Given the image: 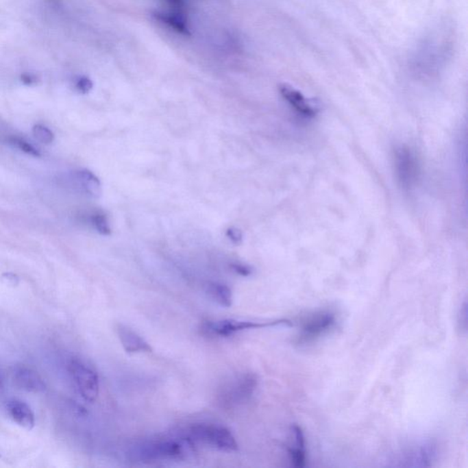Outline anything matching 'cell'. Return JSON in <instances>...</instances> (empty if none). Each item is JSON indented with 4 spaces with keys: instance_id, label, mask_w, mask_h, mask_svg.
Listing matches in <instances>:
<instances>
[{
    "instance_id": "cell-26",
    "label": "cell",
    "mask_w": 468,
    "mask_h": 468,
    "mask_svg": "<svg viewBox=\"0 0 468 468\" xmlns=\"http://www.w3.org/2000/svg\"><path fill=\"white\" fill-rule=\"evenodd\" d=\"M3 382H4L3 376H2V374L0 373V389L3 387Z\"/></svg>"
},
{
    "instance_id": "cell-22",
    "label": "cell",
    "mask_w": 468,
    "mask_h": 468,
    "mask_svg": "<svg viewBox=\"0 0 468 468\" xmlns=\"http://www.w3.org/2000/svg\"><path fill=\"white\" fill-rule=\"evenodd\" d=\"M226 236L228 237L229 239L232 241V243H234V245H239L243 242L242 232H241L240 230L234 228V227L227 230Z\"/></svg>"
},
{
    "instance_id": "cell-23",
    "label": "cell",
    "mask_w": 468,
    "mask_h": 468,
    "mask_svg": "<svg viewBox=\"0 0 468 468\" xmlns=\"http://www.w3.org/2000/svg\"><path fill=\"white\" fill-rule=\"evenodd\" d=\"M467 301H465L464 304H463L461 309H460V313H459V328L460 330H464L465 332H467Z\"/></svg>"
},
{
    "instance_id": "cell-3",
    "label": "cell",
    "mask_w": 468,
    "mask_h": 468,
    "mask_svg": "<svg viewBox=\"0 0 468 468\" xmlns=\"http://www.w3.org/2000/svg\"><path fill=\"white\" fill-rule=\"evenodd\" d=\"M190 434L195 440L207 443L219 450L234 452L238 449V443L234 434L223 426L215 424H197L191 428Z\"/></svg>"
},
{
    "instance_id": "cell-17",
    "label": "cell",
    "mask_w": 468,
    "mask_h": 468,
    "mask_svg": "<svg viewBox=\"0 0 468 468\" xmlns=\"http://www.w3.org/2000/svg\"><path fill=\"white\" fill-rule=\"evenodd\" d=\"M91 223L93 226H94V228L97 230L100 234H111L110 225H109L108 217H106L105 213L102 212H95L94 214L91 216Z\"/></svg>"
},
{
    "instance_id": "cell-8",
    "label": "cell",
    "mask_w": 468,
    "mask_h": 468,
    "mask_svg": "<svg viewBox=\"0 0 468 468\" xmlns=\"http://www.w3.org/2000/svg\"><path fill=\"white\" fill-rule=\"evenodd\" d=\"M279 91L282 97L299 116L312 119L319 114V109L312 105L302 93L288 84H281Z\"/></svg>"
},
{
    "instance_id": "cell-7",
    "label": "cell",
    "mask_w": 468,
    "mask_h": 468,
    "mask_svg": "<svg viewBox=\"0 0 468 468\" xmlns=\"http://www.w3.org/2000/svg\"><path fill=\"white\" fill-rule=\"evenodd\" d=\"M257 386V379L253 374H245L236 378L227 385L223 393V401L227 404H238L250 398Z\"/></svg>"
},
{
    "instance_id": "cell-9",
    "label": "cell",
    "mask_w": 468,
    "mask_h": 468,
    "mask_svg": "<svg viewBox=\"0 0 468 468\" xmlns=\"http://www.w3.org/2000/svg\"><path fill=\"white\" fill-rule=\"evenodd\" d=\"M13 380L21 390L32 393H45L47 386L45 380L34 369L24 365L14 367L12 371Z\"/></svg>"
},
{
    "instance_id": "cell-13",
    "label": "cell",
    "mask_w": 468,
    "mask_h": 468,
    "mask_svg": "<svg viewBox=\"0 0 468 468\" xmlns=\"http://www.w3.org/2000/svg\"><path fill=\"white\" fill-rule=\"evenodd\" d=\"M294 443L288 449L290 461L295 467H304L306 464V441L302 429L297 424L292 426Z\"/></svg>"
},
{
    "instance_id": "cell-27",
    "label": "cell",
    "mask_w": 468,
    "mask_h": 468,
    "mask_svg": "<svg viewBox=\"0 0 468 468\" xmlns=\"http://www.w3.org/2000/svg\"><path fill=\"white\" fill-rule=\"evenodd\" d=\"M0 457H1V454H0Z\"/></svg>"
},
{
    "instance_id": "cell-11",
    "label": "cell",
    "mask_w": 468,
    "mask_h": 468,
    "mask_svg": "<svg viewBox=\"0 0 468 468\" xmlns=\"http://www.w3.org/2000/svg\"><path fill=\"white\" fill-rule=\"evenodd\" d=\"M117 335L123 347L128 353L152 352V347L145 341V338L127 325H119Z\"/></svg>"
},
{
    "instance_id": "cell-12",
    "label": "cell",
    "mask_w": 468,
    "mask_h": 468,
    "mask_svg": "<svg viewBox=\"0 0 468 468\" xmlns=\"http://www.w3.org/2000/svg\"><path fill=\"white\" fill-rule=\"evenodd\" d=\"M8 412L12 420L24 429L32 430L35 426V415L26 402L14 399L7 405Z\"/></svg>"
},
{
    "instance_id": "cell-6",
    "label": "cell",
    "mask_w": 468,
    "mask_h": 468,
    "mask_svg": "<svg viewBox=\"0 0 468 468\" xmlns=\"http://www.w3.org/2000/svg\"><path fill=\"white\" fill-rule=\"evenodd\" d=\"M336 324L335 315L330 311H320L312 315L303 323L298 343H309L316 341L330 330Z\"/></svg>"
},
{
    "instance_id": "cell-16",
    "label": "cell",
    "mask_w": 468,
    "mask_h": 468,
    "mask_svg": "<svg viewBox=\"0 0 468 468\" xmlns=\"http://www.w3.org/2000/svg\"><path fill=\"white\" fill-rule=\"evenodd\" d=\"M207 294L219 305L224 308H230L232 304V293L225 284L219 283L208 284Z\"/></svg>"
},
{
    "instance_id": "cell-4",
    "label": "cell",
    "mask_w": 468,
    "mask_h": 468,
    "mask_svg": "<svg viewBox=\"0 0 468 468\" xmlns=\"http://www.w3.org/2000/svg\"><path fill=\"white\" fill-rule=\"evenodd\" d=\"M293 323L289 319H276L273 321L254 322L243 321V320L224 319L219 321L205 323L204 328L206 332L219 336H229L237 332L249 330H258V328L278 327V325H288L291 327Z\"/></svg>"
},
{
    "instance_id": "cell-10",
    "label": "cell",
    "mask_w": 468,
    "mask_h": 468,
    "mask_svg": "<svg viewBox=\"0 0 468 468\" xmlns=\"http://www.w3.org/2000/svg\"><path fill=\"white\" fill-rule=\"evenodd\" d=\"M437 456V447L432 442H424L404 454V467H430Z\"/></svg>"
},
{
    "instance_id": "cell-18",
    "label": "cell",
    "mask_w": 468,
    "mask_h": 468,
    "mask_svg": "<svg viewBox=\"0 0 468 468\" xmlns=\"http://www.w3.org/2000/svg\"><path fill=\"white\" fill-rule=\"evenodd\" d=\"M9 142L10 145L13 147H17L21 151L26 153V154L31 155L32 157L40 158V153L39 150L35 149L32 144L27 142L25 139L17 138V136H12L9 138Z\"/></svg>"
},
{
    "instance_id": "cell-15",
    "label": "cell",
    "mask_w": 468,
    "mask_h": 468,
    "mask_svg": "<svg viewBox=\"0 0 468 468\" xmlns=\"http://www.w3.org/2000/svg\"><path fill=\"white\" fill-rule=\"evenodd\" d=\"M153 16H154L158 21L171 27V29L179 32V34L190 35L187 20H186L185 12H172V10H169V12H155Z\"/></svg>"
},
{
    "instance_id": "cell-19",
    "label": "cell",
    "mask_w": 468,
    "mask_h": 468,
    "mask_svg": "<svg viewBox=\"0 0 468 468\" xmlns=\"http://www.w3.org/2000/svg\"><path fill=\"white\" fill-rule=\"evenodd\" d=\"M32 133L37 140H39L40 143L49 145L53 143L54 141V134L53 131L49 130L45 125H35L34 128H32Z\"/></svg>"
},
{
    "instance_id": "cell-21",
    "label": "cell",
    "mask_w": 468,
    "mask_h": 468,
    "mask_svg": "<svg viewBox=\"0 0 468 468\" xmlns=\"http://www.w3.org/2000/svg\"><path fill=\"white\" fill-rule=\"evenodd\" d=\"M75 86L76 89L82 93V94H88L93 89V82L88 77L82 76V77H79L77 81H76Z\"/></svg>"
},
{
    "instance_id": "cell-14",
    "label": "cell",
    "mask_w": 468,
    "mask_h": 468,
    "mask_svg": "<svg viewBox=\"0 0 468 468\" xmlns=\"http://www.w3.org/2000/svg\"><path fill=\"white\" fill-rule=\"evenodd\" d=\"M75 179L84 193L92 198H99L102 194V185L99 179L93 172L81 169L75 172Z\"/></svg>"
},
{
    "instance_id": "cell-25",
    "label": "cell",
    "mask_w": 468,
    "mask_h": 468,
    "mask_svg": "<svg viewBox=\"0 0 468 468\" xmlns=\"http://www.w3.org/2000/svg\"><path fill=\"white\" fill-rule=\"evenodd\" d=\"M21 80H23V83L27 84V86H32V84H34L37 82L36 77L32 75H23L21 76Z\"/></svg>"
},
{
    "instance_id": "cell-1",
    "label": "cell",
    "mask_w": 468,
    "mask_h": 468,
    "mask_svg": "<svg viewBox=\"0 0 468 468\" xmlns=\"http://www.w3.org/2000/svg\"><path fill=\"white\" fill-rule=\"evenodd\" d=\"M393 166L397 183L405 193L415 190L421 176L420 158L407 145H398L393 150Z\"/></svg>"
},
{
    "instance_id": "cell-24",
    "label": "cell",
    "mask_w": 468,
    "mask_h": 468,
    "mask_svg": "<svg viewBox=\"0 0 468 468\" xmlns=\"http://www.w3.org/2000/svg\"><path fill=\"white\" fill-rule=\"evenodd\" d=\"M232 268L235 271V272L243 276H248L253 273V270H251V268L249 267V265L243 264H232Z\"/></svg>"
},
{
    "instance_id": "cell-5",
    "label": "cell",
    "mask_w": 468,
    "mask_h": 468,
    "mask_svg": "<svg viewBox=\"0 0 468 468\" xmlns=\"http://www.w3.org/2000/svg\"><path fill=\"white\" fill-rule=\"evenodd\" d=\"M69 371L82 397L86 402H95L99 394V379L97 372L79 360L71 361Z\"/></svg>"
},
{
    "instance_id": "cell-20",
    "label": "cell",
    "mask_w": 468,
    "mask_h": 468,
    "mask_svg": "<svg viewBox=\"0 0 468 468\" xmlns=\"http://www.w3.org/2000/svg\"><path fill=\"white\" fill-rule=\"evenodd\" d=\"M0 281H1V283L5 284V286L16 287L20 284L21 279L16 273L8 272L2 273L1 276H0Z\"/></svg>"
},
{
    "instance_id": "cell-2",
    "label": "cell",
    "mask_w": 468,
    "mask_h": 468,
    "mask_svg": "<svg viewBox=\"0 0 468 468\" xmlns=\"http://www.w3.org/2000/svg\"><path fill=\"white\" fill-rule=\"evenodd\" d=\"M193 450L190 439H164L140 446L138 456L142 460L182 458Z\"/></svg>"
}]
</instances>
